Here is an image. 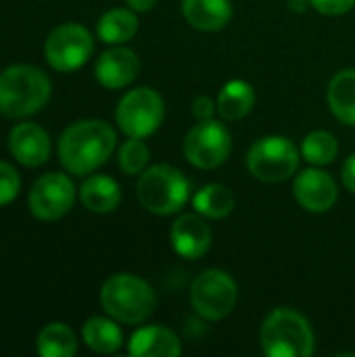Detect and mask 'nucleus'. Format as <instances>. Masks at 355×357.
Here are the masks:
<instances>
[{"label": "nucleus", "mask_w": 355, "mask_h": 357, "mask_svg": "<svg viewBox=\"0 0 355 357\" xmlns=\"http://www.w3.org/2000/svg\"><path fill=\"white\" fill-rule=\"evenodd\" d=\"M115 132L100 119H84L71 123L59 140V159L63 167L75 176L98 169L115 151Z\"/></svg>", "instance_id": "1"}, {"label": "nucleus", "mask_w": 355, "mask_h": 357, "mask_svg": "<svg viewBox=\"0 0 355 357\" xmlns=\"http://www.w3.org/2000/svg\"><path fill=\"white\" fill-rule=\"evenodd\" d=\"M50 79L31 65H13L0 73V111L8 117L38 113L50 98Z\"/></svg>", "instance_id": "2"}, {"label": "nucleus", "mask_w": 355, "mask_h": 357, "mask_svg": "<svg viewBox=\"0 0 355 357\" xmlns=\"http://www.w3.org/2000/svg\"><path fill=\"white\" fill-rule=\"evenodd\" d=\"M105 312L123 324H140L155 312L157 297L151 284L132 274H115L100 289Z\"/></svg>", "instance_id": "3"}, {"label": "nucleus", "mask_w": 355, "mask_h": 357, "mask_svg": "<svg viewBox=\"0 0 355 357\" xmlns=\"http://www.w3.org/2000/svg\"><path fill=\"white\" fill-rule=\"evenodd\" d=\"M262 349L268 357H310L314 331L299 312L278 307L262 324Z\"/></svg>", "instance_id": "4"}, {"label": "nucleus", "mask_w": 355, "mask_h": 357, "mask_svg": "<svg viewBox=\"0 0 355 357\" xmlns=\"http://www.w3.org/2000/svg\"><path fill=\"white\" fill-rule=\"evenodd\" d=\"M136 192L146 211L157 215H172L178 213L188 201L190 184L180 169L161 163L146 167L140 174Z\"/></svg>", "instance_id": "5"}, {"label": "nucleus", "mask_w": 355, "mask_h": 357, "mask_svg": "<svg viewBox=\"0 0 355 357\" xmlns=\"http://www.w3.org/2000/svg\"><path fill=\"white\" fill-rule=\"evenodd\" d=\"M249 172L262 182H285L299 167V151L285 136H266L251 144L247 153Z\"/></svg>", "instance_id": "6"}, {"label": "nucleus", "mask_w": 355, "mask_h": 357, "mask_svg": "<svg viewBox=\"0 0 355 357\" xmlns=\"http://www.w3.org/2000/svg\"><path fill=\"white\" fill-rule=\"evenodd\" d=\"M165 117V105L157 90L136 88L123 94L117 105L115 119L128 138H146L159 130Z\"/></svg>", "instance_id": "7"}, {"label": "nucleus", "mask_w": 355, "mask_h": 357, "mask_svg": "<svg viewBox=\"0 0 355 357\" xmlns=\"http://www.w3.org/2000/svg\"><path fill=\"white\" fill-rule=\"evenodd\" d=\"M239 289L224 270H207L190 287V303L205 320H224L236 305Z\"/></svg>", "instance_id": "8"}, {"label": "nucleus", "mask_w": 355, "mask_h": 357, "mask_svg": "<svg viewBox=\"0 0 355 357\" xmlns=\"http://www.w3.org/2000/svg\"><path fill=\"white\" fill-rule=\"evenodd\" d=\"M92 50H94L92 33L77 23H65L52 29L44 44V54L48 65L61 73H71L82 65H86L88 59L92 56Z\"/></svg>", "instance_id": "9"}, {"label": "nucleus", "mask_w": 355, "mask_h": 357, "mask_svg": "<svg viewBox=\"0 0 355 357\" xmlns=\"http://www.w3.org/2000/svg\"><path fill=\"white\" fill-rule=\"evenodd\" d=\"M232 153V136L224 123L199 121L184 138V157L199 169L220 167Z\"/></svg>", "instance_id": "10"}, {"label": "nucleus", "mask_w": 355, "mask_h": 357, "mask_svg": "<svg viewBox=\"0 0 355 357\" xmlns=\"http://www.w3.org/2000/svg\"><path fill=\"white\" fill-rule=\"evenodd\" d=\"M75 201V186L69 176L50 172L42 176L29 192V211L44 222L63 218Z\"/></svg>", "instance_id": "11"}, {"label": "nucleus", "mask_w": 355, "mask_h": 357, "mask_svg": "<svg viewBox=\"0 0 355 357\" xmlns=\"http://www.w3.org/2000/svg\"><path fill=\"white\" fill-rule=\"evenodd\" d=\"M297 203L312 213H326L339 199L337 182L322 169H303L293 184Z\"/></svg>", "instance_id": "12"}, {"label": "nucleus", "mask_w": 355, "mask_h": 357, "mask_svg": "<svg viewBox=\"0 0 355 357\" xmlns=\"http://www.w3.org/2000/svg\"><path fill=\"white\" fill-rule=\"evenodd\" d=\"M138 71H140L138 54L130 48H111L103 52L94 67V75L98 84L109 90L126 88L136 79Z\"/></svg>", "instance_id": "13"}, {"label": "nucleus", "mask_w": 355, "mask_h": 357, "mask_svg": "<svg viewBox=\"0 0 355 357\" xmlns=\"http://www.w3.org/2000/svg\"><path fill=\"white\" fill-rule=\"evenodd\" d=\"M169 241L174 251L184 259H199L211 247L209 226L195 213L180 215L169 230Z\"/></svg>", "instance_id": "14"}, {"label": "nucleus", "mask_w": 355, "mask_h": 357, "mask_svg": "<svg viewBox=\"0 0 355 357\" xmlns=\"http://www.w3.org/2000/svg\"><path fill=\"white\" fill-rule=\"evenodd\" d=\"M8 149L19 163L27 167H38L48 161L50 138L36 123H19L8 136Z\"/></svg>", "instance_id": "15"}, {"label": "nucleus", "mask_w": 355, "mask_h": 357, "mask_svg": "<svg viewBox=\"0 0 355 357\" xmlns=\"http://www.w3.org/2000/svg\"><path fill=\"white\" fill-rule=\"evenodd\" d=\"M132 357H176L182 354V343L176 333L163 326H144L130 339Z\"/></svg>", "instance_id": "16"}, {"label": "nucleus", "mask_w": 355, "mask_h": 357, "mask_svg": "<svg viewBox=\"0 0 355 357\" xmlns=\"http://www.w3.org/2000/svg\"><path fill=\"white\" fill-rule=\"evenodd\" d=\"M184 19L201 31H218L232 17L230 0H182Z\"/></svg>", "instance_id": "17"}, {"label": "nucleus", "mask_w": 355, "mask_h": 357, "mask_svg": "<svg viewBox=\"0 0 355 357\" xmlns=\"http://www.w3.org/2000/svg\"><path fill=\"white\" fill-rule=\"evenodd\" d=\"M80 199L86 209L94 213H109L119 205L121 188L109 176H90L80 188Z\"/></svg>", "instance_id": "18"}, {"label": "nucleus", "mask_w": 355, "mask_h": 357, "mask_svg": "<svg viewBox=\"0 0 355 357\" xmlns=\"http://www.w3.org/2000/svg\"><path fill=\"white\" fill-rule=\"evenodd\" d=\"M216 105H218V113L226 121L243 119L255 105V90L245 79H232L220 90Z\"/></svg>", "instance_id": "19"}, {"label": "nucleus", "mask_w": 355, "mask_h": 357, "mask_svg": "<svg viewBox=\"0 0 355 357\" xmlns=\"http://www.w3.org/2000/svg\"><path fill=\"white\" fill-rule=\"evenodd\" d=\"M328 107L339 121L355 126V69H343L331 79Z\"/></svg>", "instance_id": "20"}, {"label": "nucleus", "mask_w": 355, "mask_h": 357, "mask_svg": "<svg viewBox=\"0 0 355 357\" xmlns=\"http://www.w3.org/2000/svg\"><path fill=\"white\" fill-rule=\"evenodd\" d=\"M138 31V19L132 8H113L98 19L96 33L107 44H123Z\"/></svg>", "instance_id": "21"}, {"label": "nucleus", "mask_w": 355, "mask_h": 357, "mask_svg": "<svg viewBox=\"0 0 355 357\" xmlns=\"http://www.w3.org/2000/svg\"><path fill=\"white\" fill-rule=\"evenodd\" d=\"M82 337L96 354H115L123 343L121 328L107 318H90L82 328Z\"/></svg>", "instance_id": "22"}, {"label": "nucleus", "mask_w": 355, "mask_h": 357, "mask_svg": "<svg viewBox=\"0 0 355 357\" xmlns=\"http://www.w3.org/2000/svg\"><path fill=\"white\" fill-rule=\"evenodd\" d=\"M192 205L199 215L207 220H222L234 209V195L224 184H207L195 195Z\"/></svg>", "instance_id": "23"}, {"label": "nucleus", "mask_w": 355, "mask_h": 357, "mask_svg": "<svg viewBox=\"0 0 355 357\" xmlns=\"http://www.w3.org/2000/svg\"><path fill=\"white\" fill-rule=\"evenodd\" d=\"M77 351V339L67 324L52 322L38 335V354L42 357H71Z\"/></svg>", "instance_id": "24"}, {"label": "nucleus", "mask_w": 355, "mask_h": 357, "mask_svg": "<svg viewBox=\"0 0 355 357\" xmlns=\"http://www.w3.org/2000/svg\"><path fill=\"white\" fill-rule=\"evenodd\" d=\"M301 153L308 163L322 167V165H328L335 161V157L339 153V144L331 132L318 130V132H312L305 136V140L301 144Z\"/></svg>", "instance_id": "25"}, {"label": "nucleus", "mask_w": 355, "mask_h": 357, "mask_svg": "<svg viewBox=\"0 0 355 357\" xmlns=\"http://www.w3.org/2000/svg\"><path fill=\"white\" fill-rule=\"evenodd\" d=\"M117 161L123 174L128 176L142 174L149 163V146L142 142V138H130L121 144Z\"/></svg>", "instance_id": "26"}, {"label": "nucleus", "mask_w": 355, "mask_h": 357, "mask_svg": "<svg viewBox=\"0 0 355 357\" xmlns=\"http://www.w3.org/2000/svg\"><path fill=\"white\" fill-rule=\"evenodd\" d=\"M21 188V180L19 174L4 161H0V207L10 203Z\"/></svg>", "instance_id": "27"}, {"label": "nucleus", "mask_w": 355, "mask_h": 357, "mask_svg": "<svg viewBox=\"0 0 355 357\" xmlns=\"http://www.w3.org/2000/svg\"><path fill=\"white\" fill-rule=\"evenodd\" d=\"M312 6L322 15H345L355 6V0H310Z\"/></svg>", "instance_id": "28"}, {"label": "nucleus", "mask_w": 355, "mask_h": 357, "mask_svg": "<svg viewBox=\"0 0 355 357\" xmlns=\"http://www.w3.org/2000/svg\"><path fill=\"white\" fill-rule=\"evenodd\" d=\"M216 111H218V105H216L211 98H207V96H199V98L192 102V113H195V117H197L199 121L211 119Z\"/></svg>", "instance_id": "29"}, {"label": "nucleus", "mask_w": 355, "mask_h": 357, "mask_svg": "<svg viewBox=\"0 0 355 357\" xmlns=\"http://www.w3.org/2000/svg\"><path fill=\"white\" fill-rule=\"evenodd\" d=\"M341 180L345 184V188L349 192L355 195V155H352L345 163H343V169H341Z\"/></svg>", "instance_id": "30"}, {"label": "nucleus", "mask_w": 355, "mask_h": 357, "mask_svg": "<svg viewBox=\"0 0 355 357\" xmlns=\"http://www.w3.org/2000/svg\"><path fill=\"white\" fill-rule=\"evenodd\" d=\"M157 4V0H128V6L136 13H144V10H151L153 6Z\"/></svg>", "instance_id": "31"}, {"label": "nucleus", "mask_w": 355, "mask_h": 357, "mask_svg": "<svg viewBox=\"0 0 355 357\" xmlns=\"http://www.w3.org/2000/svg\"><path fill=\"white\" fill-rule=\"evenodd\" d=\"M289 4H291V8H293V10L303 13V10L308 8V4H312V2H310V0H289Z\"/></svg>", "instance_id": "32"}]
</instances>
